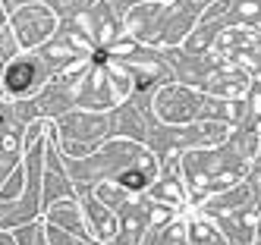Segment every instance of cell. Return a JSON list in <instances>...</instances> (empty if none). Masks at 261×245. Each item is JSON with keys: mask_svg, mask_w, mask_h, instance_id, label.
I'll use <instances>...</instances> for the list:
<instances>
[{"mask_svg": "<svg viewBox=\"0 0 261 245\" xmlns=\"http://www.w3.org/2000/svg\"><path fill=\"white\" fill-rule=\"evenodd\" d=\"M32 75H35L32 63H13L10 72H7V88L10 91H25L32 85Z\"/></svg>", "mask_w": 261, "mask_h": 245, "instance_id": "6da1fadb", "label": "cell"}, {"mask_svg": "<svg viewBox=\"0 0 261 245\" xmlns=\"http://www.w3.org/2000/svg\"><path fill=\"white\" fill-rule=\"evenodd\" d=\"M120 182L129 185V188H142V185H145V176H142V173H123Z\"/></svg>", "mask_w": 261, "mask_h": 245, "instance_id": "7a4b0ae2", "label": "cell"}, {"mask_svg": "<svg viewBox=\"0 0 261 245\" xmlns=\"http://www.w3.org/2000/svg\"><path fill=\"white\" fill-rule=\"evenodd\" d=\"M0 123H4V117H0Z\"/></svg>", "mask_w": 261, "mask_h": 245, "instance_id": "3957f363", "label": "cell"}]
</instances>
